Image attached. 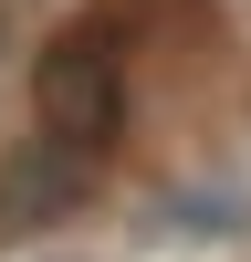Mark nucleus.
I'll return each instance as SVG.
<instances>
[{
  "instance_id": "1",
  "label": "nucleus",
  "mask_w": 251,
  "mask_h": 262,
  "mask_svg": "<svg viewBox=\"0 0 251 262\" xmlns=\"http://www.w3.org/2000/svg\"><path fill=\"white\" fill-rule=\"evenodd\" d=\"M32 126L53 147H73V158H94V168L126 137V53H115L105 11H73L63 32L32 42Z\"/></svg>"
},
{
  "instance_id": "2",
  "label": "nucleus",
  "mask_w": 251,
  "mask_h": 262,
  "mask_svg": "<svg viewBox=\"0 0 251 262\" xmlns=\"http://www.w3.org/2000/svg\"><path fill=\"white\" fill-rule=\"evenodd\" d=\"M84 189H94V158H73V147H53V137L32 126V137L0 158V242H21V231L63 221Z\"/></svg>"
},
{
  "instance_id": "3",
  "label": "nucleus",
  "mask_w": 251,
  "mask_h": 262,
  "mask_svg": "<svg viewBox=\"0 0 251 262\" xmlns=\"http://www.w3.org/2000/svg\"><path fill=\"white\" fill-rule=\"evenodd\" d=\"M178 231H199V242H241V231H251V200H241V189H188V200H178Z\"/></svg>"
},
{
  "instance_id": "4",
  "label": "nucleus",
  "mask_w": 251,
  "mask_h": 262,
  "mask_svg": "<svg viewBox=\"0 0 251 262\" xmlns=\"http://www.w3.org/2000/svg\"><path fill=\"white\" fill-rule=\"evenodd\" d=\"M42 262H73V252H42Z\"/></svg>"
}]
</instances>
